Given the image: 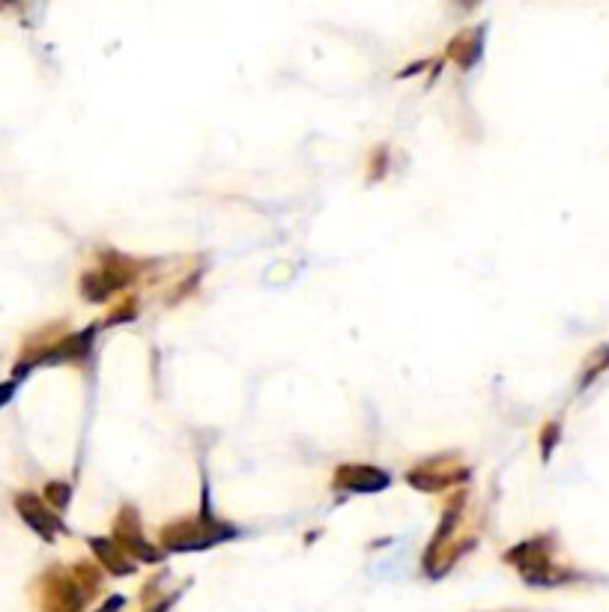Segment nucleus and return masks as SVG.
<instances>
[{
  "mask_svg": "<svg viewBox=\"0 0 609 612\" xmlns=\"http://www.w3.org/2000/svg\"><path fill=\"white\" fill-rule=\"evenodd\" d=\"M609 368V347H598L592 356H589V368H586V374H583V383L580 386H589L598 374H604Z\"/></svg>",
  "mask_w": 609,
  "mask_h": 612,
  "instance_id": "2",
  "label": "nucleus"
},
{
  "mask_svg": "<svg viewBox=\"0 0 609 612\" xmlns=\"http://www.w3.org/2000/svg\"><path fill=\"white\" fill-rule=\"evenodd\" d=\"M18 511H21L24 520H27L36 532H42L45 538H51V532L57 529V520H51L33 496H21V499H18Z\"/></svg>",
  "mask_w": 609,
  "mask_h": 612,
  "instance_id": "1",
  "label": "nucleus"
},
{
  "mask_svg": "<svg viewBox=\"0 0 609 612\" xmlns=\"http://www.w3.org/2000/svg\"><path fill=\"white\" fill-rule=\"evenodd\" d=\"M12 389H15L12 383H3V386H0V407L12 398Z\"/></svg>",
  "mask_w": 609,
  "mask_h": 612,
  "instance_id": "3",
  "label": "nucleus"
}]
</instances>
